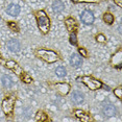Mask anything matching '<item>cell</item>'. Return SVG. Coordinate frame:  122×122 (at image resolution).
<instances>
[{
  "mask_svg": "<svg viewBox=\"0 0 122 122\" xmlns=\"http://www.w3.org/2000/svg\"><path fill=\"white\" fill-rule=\"evenodd\" d=\"M37 21H38V26L41 29V31L43 34H47L49 31V27H50V21L49 18L46 16L45 12L40 10L37 13Z\"/></svg>",
  "mask_w": 122,
  "mask_h": 122,
  "instance_id": "1",
  "label": "cell"
},
{
  "mask_svg": "<svg viewBox=\"0 0 122 122\" xmlns=\"http://www.w3.org/2000/svg\"><path fill=\"white\" fill-rule=\"evenodd\" d=\"M39 57H41L42 60H44L47 63H54L59 60L57 54L52 50H46V49H40L38 52Z\"/></svg>",
  "mask_w": 122,
  "mask_h": 122,
  "instance_id": "2",
  "label": "cell"
},
{
  "mask_svg": "<svg viewBox=\"0 0 122 122\" xmlns=\"http://www.w3.org/2000/svg\"><path fill=\"white\" fill-rule=\"evenodd\" d=\"M81 81L84 82L90 90H98V89H100L102 87L101 81H99V80L93 78V77H90V76H82Z\"/></svg>",
  "mask_w": 122,
  "mask_h": 122,
  "instance_id": "3",
  "label": "cell"
},
{
  "mask_svg": "<svg viewBox=\"0 0 122 122\" xmlns=\"http://www.w3.org/2000/svg\"><path fill=\"white\" fill-rule=\"evenodd\" d=\"M14 104H15V98L14 97H9V98L3 100V102H2V109H3V112L6 115H10L13 113Z\"/></svg>",
  "mask_w": 122,
  "mask_h": 122,
  "instance_id": "4",
  "label": "cell"
},
{
  "mask_svg": "<svg viewBox=\"0 0 122 122\" xmlns=\"http://www.w3.org/2000/svg\"><path fill=\"white\" fill-rule=\"evenodd\" d=\"M80 20L82 21V23L87 24V25H90L94 22V15L92 12L90 10H84L80 15Z\"/></svg>",
  "mask_w": 122,
  "mask_h": 122,
  "instance_id": "5",
  "label": "cell"
},
{
  "mask_svg": "<svg viewBox=\"0 0 122 122\" xmlns=\"http://www.w3.org/2000/svg\"><path fill=\"white\" fill-rule=\"evenodd\" d=\"M102 114L105 117H114L117 114V109H116V107H114L112 104H105L102 107Z\"/></svg>",
  "mask_w": 122,
  "mask_h": 122,
  "instance_id": "6",
  "label": "cell"
},
{
  "mask_svg": "<svg viewBox=\"0 0 122 122\" xmlns=\"http://www.w3.org/2000/svg\"><path fill=\"white\" fill-rule=\"evenodd\" d=\"M6 13L9 14V15L13 16V17H16V16H18L19 14H20V6L15 3L10 4L6 9Z\"/></svg>",
  "mask_w": 122,
  "mask_h": 122,
  "instance_id": "7",
  "label": "cell"
},
{
  "mask_svg": "<svg viewBox=\"0 0 122 122\" xmlns=\"http://www.w3.org/2000/svg\"><path fill=\"white\" fill-rule=\"evenodd\" d=\"M71 100L75 104H80L84 101V94L80 93L79 91H74L71 95Z\"/></svg>",
  "mask_w": 122,
  "mask_h": 122,
  "instance_id": "8",
  "label": "cell"
},
{
  "mask_svg": "<svg viewBox=\"0 0 122 122\" xmlns=\"http://www.w3.org/2000/svg\"><path fill=\"white\" fill-rule=\"evenodd\" d=\"M70 64H71L72 67L78 68V67H80V66H81L82 60H81V57H80L78 54L73 53V54L71 55V57H70Z\"/></svg>",
  "mask_w": 122,
  "mask_h": 122,
  "instance_id": "9",
  "label": "cell"
},
{
  "mask_svg": "<svg viewBox=\"0 0 122 122\" xmlns=\"http://www.w3.org/2000/svg\"><path fill=\"white\" fill-rule=\"evenodd\" d=\"M6 45H7V48L12 52H17V51H19V49H20V44H19L17 40H10L9 42L6 43Z\"/></svg>",
  "mask_w": 122,
  "mask_h": 122,
  "instance_id": "10",
  "label": "cell"
},
{
  "mask_svg": "<svg viewBox=\"0 0 122 122\" xmlns=\"http://www.w3.org/2000/svg\"><path fill=\"white\" fill-rule=\"evenodd\" d=\"M52 7H53V10L55 13H61L64 10L65 5H64L62 1H54L53 3H52Z\"/></svg>",
  "mask_w": 122,
  "mask_h": 122,
  "instance_id": "11",
  "label": "cell"
},
{
  "mask_svg": "<svg viewBox=\"0 0 122 122\" xmlns=\"http://www.w3.org/2000/svg\"><path fill=\"white\" fill-rule=\"evenodd\" d=\"M65 24H66V26H67V28L69 31H74L76 28V23H75V21L73 20L72 18H69L66 20L65 22Z\"/></svg>",
  "mask_w": 122,
  "mask_h": 122,
  "instance_id": "12",
  "label": "cell"
},
{
  "mask_svg": "<svg viewBox=\"0 0 122 122\" xmlns=\"http://www.w3.org/2000/svg\"><path fill=\"white\" fill-rule=\"evenodd\" d=\"M56 88H57V91L62 95H66L69 92V85L67 84H59V85H56Z\"/></svg>",
  "mask_w": 122,
  "mask_h": 122,
  "instance_id": "13",
  "label": "cell"
},
{
  "mask_svg": "<svg viewBox=\"0 0 122 122\" xmlns=\"http://www.w3.org/2000/svg\"><path fill=\"white\" fill-rule=\"evenodd\" d=\"M2 85H3L4 88H10L13 86V80L10 76L7 75H3L2 76Z\"/></svg>",
  "mask_w": 122,
  "mask_h": 122,
  "instance_id": "14",
  "label": "cell"
},
{
  "mask_svg": "<svg viewBox=\"0 0 122 122\" xmlns=\"http://www.w3.org/2000/svg\"><path fill=\"white\" fill-rule=\"evenodd\" d=\"M75 115L79 119H81L82 121H90V118H89V116L87 115V114H85L84 112H81V111H75Z\"/></svg>",
  "mask_w": 122,
  "mask_h": 122,
  "instance_id": "15",
  "label": "cell"
},
{
  "mask_svg": "<svg viewBox=\"0 0 122 122\" xmlns=\"http://www.w3.org/2000/svg\"><path fill=\"white\" fill-rule=\"evenodd\" d=\"M103 20H104L105 23L112 24L114 22V16L112 15V14H110V13H105L104 16H103Z\"/></svg>",
  "mask_w": 122,
  "mask_h": 122,
  "instance_id": "16",
  "label": "cell"
},
{
  "mask_svg": "<svg viewBox=\"0 0 122 122\" xmlns=\"http://www.w3.org/2000/svg\"><path fill=\"white\" fill-rule=\"evenodd\" d=\"M55 73H56V75L59 77H64L67 74V71H66V69L64 67H57L55 69Z\"/></svg>",
  "mask_w": 122,
  "mask_h": 122,
  "instance_id": "17",
  "label": "cell"
},
{
  "mask_svg": "<svg viewBox=\"0 0 122 122\" xmlns=\"http://www.w3.org/2000/svg\"><path fill=\"white\" fill-rule=\"evenodd\" d=\"M46 119H47V116L44 113H42V112H39L38 113V115H37V120L38 121L39 120H40V121H45Z\"/></svg>",
  "mask_w": 122,
  "mask_h": 122,
  "instance_id": "18",
  "label": "cell"
},
{
  "mask_svg": "<svg viewBox=\"0 0 122 122\" xmlns=\"http://www.w3.org/2000/svg\"><path fill=\"white\" fill-rule=\"evenodd\" d=\"M70 42H71V44H73V45H76V44H77L76 35L74 34V32H71V34H70Z\"/></svg>",
  "mask_w": 122,
  "mask_h": 122,
  "instance_id": "19",
  "label": "cell"
},
{
  "mask_svg": "<svg viewBox=\"0 0 122 122\" xmlns=\"http://www.w3.org/2000/svg\"><path fill=\"white\" fill-rule=\"evenodd\" d=\"M115 95L118 97V98H122V89L118 88L115 90Z\"/></svg>",
  "mask_w": 122,
  "mask_h": 122,
  "instance_id": "20",
  "label": "cell"
},
{
  "mask_svg": "<svg viewBox=\"0 0 122 122\" xmlns=\"http://www.w3.org/2000/svg\"><path fill=\"white\" fill-rule=\"evenodd\" d=\"M73 2H98L100 0H72Z\"/></svg>",
  "mask_w": 122,
  "mask_h": 122,
  "instance_id": "21",
  "label": "cell"
},
{
  "mask_svg": "<svg viewBox=\"0 0 122 122\" xmlns=\"http://www.w3.org/2000/svg\"><path fill=\"white\" fill-rule=\"evenodd\" d=\"M97 41H98V42L103 43L104 41H105V38H104L102 35H98V36H97Z\"/></svg>",
  "mask_w": 122,
  "mask_h": 122,
  "instance_id": "22",
  "label": "cell"
},
{
  "mask_svg": "<svg viewBox=\"0 0 122 122\" xmlns=\"http://www.w3.org/2000/svg\"><path fill=\"white\" fill-rule=\"evenodd\" d=\"M79 52H80V54H82V56H87V51L84 48H79Z\"/></svg>",
  "mask_w": 122,
  "mask_h": 122,
  "instance_id": "23",
  "label": "cell"
},
{
  "mask_svg": "<svg viewBox=\"0 0 122 122\" xmlns=\"http://www.w3.org/2000/svg\"><path fill=\"white\" fill-rule=\"evenodd\" d=\"M114 2H115L119 7H122V0H114Z\"/></svg>",
  "mask_w": 122,
  "mask_h": 122,
  "instance_id": "24",
  "label": "cell"
}]
</instances>
